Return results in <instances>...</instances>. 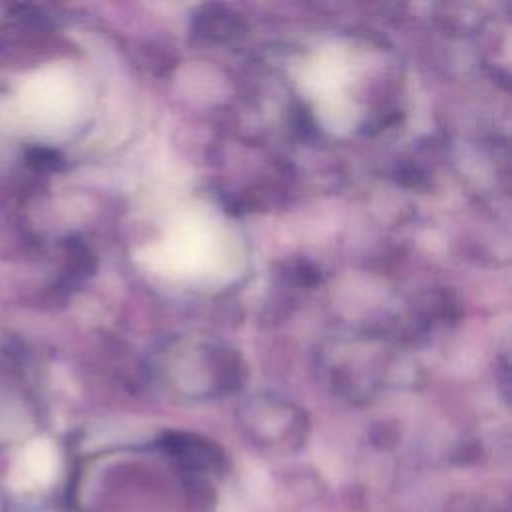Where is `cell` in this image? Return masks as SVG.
<instances>
[{"instance_id":"1","label":"cell","mask_w":512,"mask_h":512,"mask_svg":"<svg viewBox=\"0 0 512 512\" xmlns=\"http://www.w3.org/2000/svg\"><path fill=\"white\" fill-rule=\"evenodd\" d=\"M22 110L28 116L46 120L60 112L64 106V84L56 74H36L30 78L20 92Z\"/></svg>"},{"instance_id":"2","label":"cell","mask_w":512,"mask_h":512,"mask_svg":"<svg viewBox=\"0 0 512 512\" xmlns=\"http://www.w3.org/2000/svg\"><path fill=\"white\" fill-rule=\"evenodd\" d=\"M22 476L30 484H50L58 470V454L48 440H34L22 454Z\"/></svg>"}]
</instances>
